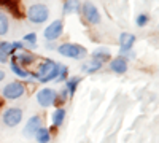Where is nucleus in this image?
Here are the masks:
<instances>
[{
  "label": "nucleus",
  "mask_w": 159,
  "mask_h": 143,
  "mask_svg": "<svg viewBox=\"0 0 159 143\" xmlns=\"http://www.w3.org/2000/svg\"><path fill=\"white\" fill-rule=\"evenodd\" d=\"M110 69L115 72V73H126V70H127V60H126V57H116V59H113L111 62H110Z\"/></svg>",
  "instance_id": "9b49d317"
},
{
  "label": "nucleus",
  "mask_w": 159,
  "mask_h": 143,
  "mask_svg": "<svg viewBox=\"0 0 159 143\" xmlns=\"http://www.w3.org/2000/svg\"><path fill=\"white\" fill-rule=\"evenodd\" d=\"M24 45H29L30 48H35L37 46V35L35 34H27L24 37V40H22Z\"/></svg>",
  "instance_id": "5701e85b"
},
{
  "label": "nucleus",
  "mask_w": 159,
  "mask_h": 143,
  "mask_svg": "<svg viewBox=\"0 0 159 143\" xmlns=\"http://www.w3.org/2000/svg\"><path fill=\"white\" fill-rule=\"evenodd\" d=\"M80 10H81V3H80V0H65V2H64V13H65V15L78 13Z\"/></svg>",
  "instance_id": "2eb2a0df"
},
{
  "label": "nucleus",
  "mask_w": 159,
  "mask_h": 143,
  "mask_svg": "<svg viewBox=\"0 0 159 143\" xmlns=\"http://www.w3.org/2000/svg\"><path fill=\"white\" fill-rule=\"evenodd\" d=\"M67 80V67H64V65H59V73H57V78H56V81L57 83H62Z\"/></svg>",
  "instance_id": "b1692460"
},
{
  "label": "nucleus",
  "mask_w": 159,
  "mask_h": 143,
  "mask_svg": "<svg viewBox=\"0 0 159 143\" xmlns=\"http://www.w3.org/2000/svg\"><path fill=\"white\" fill-rule=\"evenodd\" d=\"M13 45V49H24V43L22 42H15V43H11Z\"/></svg>",
  "instance_id": "bb28decb"
},
{
  "label": "nucleus",
  "mask_w": 159,
  "mask_h": 143,
  "mask_svg": "<svg viewBox=\"0 0 159 143\" xmlns=\"http://www.w3.org/2000/svg\"><path fill=\"white\" fill-rule=\"evenodd\" d=\"M11 70H13V73H15V75H18L19 78H29L32 73H29L27 70H24L21 65H18V64L15 62V60H13L11 62Z\"/></svg>",
  "instance_id": "4be33fe9"
},
{
  "label": "nucleus",
  "mask_w": 159,
  "mask_h": 143,
  "mask_svg": "<svg viewBox=\"0 0 159 143\" xmlns=\"http://www.w3.org/2000/svg\"><path fill=\"white\" fill-rule=\"evenodd\" d=\"M67 97H69V94H67V91H62V92H59L57 96H56V103L54 105H57V103H64L65 100H67Z\"/></svg>",
  "instance_id": "393cba45"
},
{
  "label": "nucleus",
  "mask_w": 159,
  "mask_h": 143,
  "mask_svg": "<svg viewBox=\"0 0 159 143\" xmlns=\"http://www.w3.org/2000/svg\"><path fill=\"white\" fill-rule=\"evenodd\" d=\"M64 118H65V110L64 108H57L54 113H52V126L59 127L64 123Z\"/></svg>",
  "instance_id": "412c9836"
},
{
  "label": "nucleus",
  "mask_w": 159,
  "mask_h": 143,
  "mask_svg": "<svg viewBox=\"0 0 159 143\" xmlns=\"http://www.w3.org/2000/svg\"><path fill=\"white\" fill-rule=\"evenodd\" d=\"M0 5L7 7L8 10H11V13L15 16H19L21 18V11H19V7H18V0H0Z\"/></svg>",
  "instance_id": "a211bd4d"
},
{
  "label": "nucleus",
  "mask_w": 159,
  "mask_h": 143,
  "mask_svg": "<svg viewBox=\"0 0 159 143\" xmlns=\"http://www.w3.org/2000/svg\"><path fill=\"white\" fill-rule=\"evenodd\" d=\"M57 53L64 57H70V59H81L86 56V49L81 45L76 43H62L57 48Z\"/></svg>",
  "instance_id": "7ed1b4c3"
},
{
  "label": "nucleus",
  "mask_w": 159,
  "mask_h": 143,
  "mask_svg": "<svg viewBox=\"0 0 159 143\" xmlns=\"http://www.w3.org/2000/svg\"><path fill=\"white\" fill-rule=\"evenodd\" d=\"M42 127V119H40V116H32V118L27 121V124H25L24 127V135H27V137H32L35 135V132L38 131V129Z\"/></svg>",
  "instance_id": "9d476101"
},
{
  "label": "nucleus",
  "mask_w": 159,
  "mask_h": 143,
  "mask_svg": "<svg viewBox=\"0 0 159 143\" xmlns=\"http://www.w3.org/2000/svg\"><path fill=\"white\" fill-rule=\"evenodd\" d=\"M5 75H7V73H5L3 70H0V83H2V81L5 80Z\"/></svg>",
  "instance_id": "cd10ccee"
},
{
  "label": "nucleus",
  "mask_w": 159,
  "mask_h": 143,
  "mask_svg": "<svg viewBox=\"0 0 159 143\" xmlns=\"http://www.w3.org/2000/svg\"><path fill=\"white\" fill-rule=\"evenodd\" d=\"M80 81H81V78H80V76H72V78H69V80H67V87H65V91H67V94L70 97H73V94H75V91H76Z\"/></svg>",
  "instance_id": "6ab92c4d"
},
{
  "label": "nucleus",
  "mask_w": 159,
  "mask_h": 143,
  "mask_svg": "<svg viewBox=\"0 0 159 143\" xmlns=\"http://www.w3.org/2000/svg\"><path fill=\"white\" fill-rule=\"evenodd\" d=\"M135 22H137L139 27H143V25H147V22H148V16L147 15H139L137 19H135Z\"/></svg>",
  "instance_id": "a878e982"
},
{
  "label": "nucleus",
  "mask_w": 159,
  "mask_h": 143,
  "mask_svg": "<svg viewBox=\"0 0 159 143\" xmlns=\"http://www.w3.org/2000/svg\"><path fill=\"white\" fill-rule=\"evenodd\" d=\"M81 13H83V16L84 19L89 22V24H99L100 22V13L99 10L96 8L94 3H91V2H84L83 7H81Z\"/></svg>",
  "instance_id": "6e6552de"
},
{
  "label": "nucleus",
  "mask_w": 159,
  "mask_h": 143,
  "mask_svg": "<svg viewBox=\"0 0 159 143\" xmlns=\"http://www.w3.org/2000/svg\"><path fill=\"white\" fill-rule=\"evenodd\" d=\"M57 73H59V64L54 62V60H51V59H45L38 65L37 75H32V76L37 78V80L42 81V83H48V81L56 80Z\"/></svg>",
  "instance_id": "f257e3e1"
},
{
  "label": "nucleus",
  "mask_w": 159,
  "mask_h": 143,
  "mask_svg": "<svg viewBox=\"0 0 159 143\" xmlns=\"http://www.w3.org/2000/svg\"><path fill=\"white\" fill-rule=\"evenodd\" d=\"M135 42V37L129 34V32H123L121 35H119V45H121V49H119V53L121 54H127L130 53V48L132 45H134Z\"/></svg>",
  "instance_id": "1a4fd4ad"
},
{
  "label": "nucleus",
  "mask_w": 159,
  "mask_h": 143,
  "mask_svg": "<svg viewBox=\"0 0 159 143\" xmlns=\"http://www.w3.org/2000/svg\"><path fill=\"white\" fill-rule=\"evenodd\" d=\"M2 119H3V124L7 127H16L22 121V110L16 108V107L7 108L2 114Z\"/></svg>",
  "instance_id": "39448f33"
},
{
  "label": "nucleus",
  "mask_w": 159,
  "mask_h": 143,
  "mask_svg": "<svg viewBox=\"0 0 159 143\" xmlns=\"http://www.w3.org/2000/svg\"><path fill=\"white\" fill-rule=\"evenodd\" d=\"M110 51L108 49H105V48H99V49H96L94 53H92V59H96V60H99V62H108L110 60Z\"/></svg>",
  "instance_id": "f3484780"
},
{
  "label": "nucleus",
  "mask_w": 159,
  "mask_h": 143,
  "mask_svg": "<svg viewBox=\"0 0 159 143\" xmlns=\"http://www.w3.org/2000/svg\"><path fill=\"white\" fill-rule=\"evenodd\" d=\"M56 96H57V92H56L54 89L43 87L37 94V102H38L40 107L48 108V107H51V105H54V103H56Z\"/></svg>",
  "instance_id": "423d86ee"
},
{
  "label": "nucleus",
  "mask_w": 159,
  "mask_h": 143,
  "mask_svg": "<svg viewBox=\"0 0 159 143\" xmlns=\"http://www.w3.org/2000/svg\"><path fill=\"white\" fill-rule=\"evenodd\" d=\"M15 53L13 49V45L8 43V42H0V62L2 64H7L8 57Z\"/></svg>",
  "instance_id": "f8f14e48"
},
{
  "label": "nucleus",
  "mask_w": 159,
  "mask_h": 143,
  "mask_svg": "<svg viewBox=\"0 0 159 143\" xmlns=\"http://www.w3.org/2000/svg\"><path fill=\"white\" fill-rule=\"evenodd\" d=\"M24 92H25V86L22 84V83H19V81H11V83H8L5 87H3V97L7 99V100H16V99H19V97H22L24 96Z\"/></svg>",
  "instance_id": "20e7f679"
},
{
  "label": "nucleus",
  "mask_w": 159,
  "mask_h": 143,
  "mask_svg": "<svg viewBox=\"0 0 159 143\" xmlns=\"http://www.w3.org/2000/svg\"><path fill=\"white\" fill-rule=\"evenodd\" d=\"M62 30H64V22L61 19H56V21H52L48 27L45 29V40L46 42H54L57 40V38L62 35Z\"/></svg>",
  "instance_id": "0eeeda50"
},
{
  "label": "nucleus",
  "mask_w": 159,
  "mask_h": 143,
  "mask_svg": "<svg viewBox=\"0 0 159 143\" xmlns=\"http://www.w3.org/2000/svg\"><path fill=\"white\" fill-rule=\"evenodd\" d=\"M10 30V21H8V16L5 15L3 11H0V37L7 35Z\"/></svg>",
  "instance_id": "aec40b11"
},
{
  "label": "nucleus",
  "mask_w": 159,
  "mask_h": 143,
  "mask_svg": "<svg viewBox=\"0 0 159 143\" xmlns=\"http://www.w3.org/2000/svg\"><path fill=\"white\" fill-rule=\"evenodd\" d=\"M27 18L34 24H43L49 18V10L43 3H34L27 8Z\"/></svg>",
  "instance_id": "f03ea898"
},
{
  "label": "nucleus",
  "mask_w": 159,
  "mask_h": 143,
  "mask_svg": "<svg viewBox=\"0 0 159 143\" xmlns=\"http://www.w3.org/2000/svg\"><path fill=\"white\" fill-rule=\"evenodd\" d=\"M35 140L38 141V143H49V140H51V132H49V129H46V127H40L38 131L35 132Z\"/></svg>",
  "instance_id": "dca6fc26"
},
{
  "label": "nucleus",
  "mask_w": 159,
  "mask_h": 143,
  "mask_svg": "<svg viewBox=\"0 0 159 143\" xmlns=\"http://www.w3.org/2000/svg\"><path fill=\"white\" fill-rule=\"evenodd\" d=\"M102 65H103L102 62H99V60H96V59H91V60H88V62L83 64L81 70H83L84 73H96L97 70L102 69Z\"/></svg>",
  "instance_id": "4468645a"
},
{
  "label": "nucleus",
  "mask_w": 159,
  "mask_h": 143,
  "mask_svg": "<svg viewBox=\"0 0 159 143\" xmlns=\"http://www.w3.org/2000/svg\"><path fill=\"white\" fill-rule=\"evenodd\" d=\"M15 60L18 65H32L34 64V60H35V56L34 54H29V53H19V54H16L15 56Z\"/></svg>",
  "instance_id": "ddd939ff"
}]
</instances>
